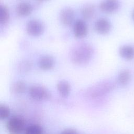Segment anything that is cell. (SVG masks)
<instances>
[{"mask_svg": "<svg viewBox=\"0 0 134 134\" xmlns=\"http://www.w3.org/2000/svg\"><path fill=\"white\" fill-rule=\"evenodd\" d=\"M132 19H133V20L134 21V10H133V12L132 13Z\"/></svg>", "mask_w": 134, "mask_h": 134, "instance_id": "cell-22", "label": "cell"}, {"mask_svg": "<svg viewBox=\"0 0 134 134\" xmlns=\"http://www.w3.org/2000/svg\"><path fill=\"white\" fill-rule=\"evenodd\" d=\"M38 1H39V2H43V1H47V0H37Z\"/></svg>", "mask_w": 134, "mask_h": 134, "instance_id": "cell-23", "label": "cell"}, {"mask_svg": "<svg viewBox=\"0 0 134 134\" xmlns=\"http://www.w3.org/2000/svg\"><path fill=\"white\" fill-rule=\"evenodd\" d=\"M29 94L31 98L37 101L47 100L50 98L51 94L45 87L40 85H33L29 88Z\"/></svg>", "mask_w": 134, "mask_h": 134, "instance_id": "cell-4", "label": "cell"}, {"mask_svg": "<svg viewBox=\"0 0 134 134\" xmlns=\"http://www.w3.org/2000/svg\"><path fill=\"white\" fill-rule=\"evenodd\" d=\"M9 19V11L8 7L1 4L0 5V23L2 25L6 24Z\"/></svg>", "mask_w": 134, "mask_h": 134, "instance_id": "cell-17", "label": "cell"}, {"mask_svg": "<svg viewBox=\"0 0 134 134\" xmlns=\"http://www.w3.org/2000/svg\"><path fill=\"white\" fill-rule=\"evenodd\" d=\"M94 28L98 34L106 35L110 31L111 25L108 19L104 18H100L95 21Z\"/></svg>", "mask_w": 134, "mask_h": 134, "instance_id": "cell-8", "label": "cell"}, {"mask_svg": "<svg viewBox=\"0 0 134 134\" xmlns=\"http://www.w3.org/2000/svg\"><path fill=\"white\" fill-rule=\"evenodd\" d=\"M130 78L131 75L129 70L126 69L122 70L118 74L117 82L120 85L125 86L129 83Z\"/></svg>", "mask_w": 134, "mask_h": 134, "instance_id": "cell-16", "label": "cell"}, {"mask_svg": "<svg viewBox=\"0 0 134 134\" xmlns=\"http://www.w3.org/2000/svg\"><path fill=\"white\" fill-rule=\"evenodd\" d=\"M96 9L92 4H86L81 10V15L84 20H90L93 18L95 14Z\"/></svg>", "mask_w": 134, "mask_h": 134, "instance_id": "cell-14", "label": "cell"}, {"mask_svg": "<svg viewBox=\"0 0 134 134\" xmlns=\"http://www.w3.org/2000/svg\"><path fill=\"white\" fill-rule=\"evenodd\" d=\"M94 49L89 43L80 42L74 45L69 53L70 60L75 65H84L90 61L94 54Z\"/></svg>", "mask_w": 134, "mask_h": 134, "instance_id": "cell-1", "label": "cell"}, {"mask_svg": "<svg viewBox=\"0 0 134 134\" xmlns=\"http://www.w3.org/2000/svg\"><path fill=\"white\" fill-rule=\"evenodd\" d=\"M16 13L20 17H26L29 15L33 10L32 6L27 2H21L16 7Z\"/></svg>", "mask_w": 134, "mask_h": 134, "instance_id": "cell-11", "label": "cell"}, {"mask_svg": "<svg viewBox=\"0 0 134 134\" xmlns=\"http://www.w3.org/2000/svg\"><path fill=\"white\" fill-rule=\"evenodd\" d=\"M88 29L85 21L82 19L76 20L73 26V34L75 38L82 39L86 36Z\"/></svg>", "mask_w": 134, "mask_h": 134, "instance_id": "cell-7", "label": "cell"}, {"mask_svg": "<svg viewBox=\"0 0 134 134\" xmlns=\"http://www.w3.org/2000/svg\"><path fill=\"white\" fill-rule=\"evenodd\" d=\"M10 111L9 108L5 104H1L0 105V119L1 120H5L9 117Z\"/></svg>", "mask_w": 134, "mask_h": 134, "instance_id": "cell-20", "label": "cell"}, {"mask_svg": "<svg viewBox=\"0 0 134 134\" xmlns=\"http://www.w3.org/2000/svg\"><path fill=\"white\" fill-rule=\"evenodd\" d=\"M32 67V62L28 60H24L20 62L18 65V70L20 72L25 73L30 72Z\"/></svg>", "mask_w": 134, "mask_h": 134, "instance_id": "cell-19", "label": "cell"}, {"mask_svg": "<svg viewBox=\"0 0 134 134\" xmlns=\"http://www.w3.org/2000/svg\"><path fill=\"white\" fill-rule=\"evenodd\" d=\"M42 127L36 124H31L26 127L24 133L25 134H43Z\"/></svg>", "mask_w": 134, "mask_h": 134, "instance_id": "cell-18", "label": "cell"}, {"mask_svg": "<svg viewBox=\"0 0 134 134\" xmlns=\"http://www.w3.org/2000/svg\"><path fill=\"white\" fill-rule=\"evenodd\" d=\"M44 30L43 24L39 20L31 19L26 24V30L27 33L32 37H38L41 35Z\"/></svg>", "mask_w": 134, "mask_h": 134, "instance_id": "cell-5", "label": "cell"}, {"mask_svg": "<svg viewBox=\"0 0 134 134\" xmlns=\"http://www.w3.org/2000/svg\"><path fill=\"white\" fill-rule=\"evenodd\" d=\"M55 65V60L51 55H45L40 57L38 60V66L43 71L50 70Z\"/></svg>", "mask_w": 134, "mask_h": 134, "instance_id": "cell-10", "label": "cell"}, {"mask_svg": "<svg viewBox=\"0 0 134 134\" xmlns=\"http://www.w3.org/2000/svg\"><path fill=\"white\" fill-rule=\"evenodd\" d=\"M25 128V120L19 116H12L6 124V129L9 134H20Z\"/></svg>", "mask_w": 134, "mask_h": 134, "instance_id": "cell-3", "label": "cell"}, {"mask_svg": "<svg viewBox=\"0 0 134 134\" xmlns=\"http://www.w3.org/2000/svg\"><path fill=\"white\" fill-rule=\"evenodd\" d=\"M60 134H79L76 130L73 128H67L63 130Z\"/></svg>", "mask_w": 134, "mask_h": 134, "instance_id": "cell-21", "label": "cell"}, {"mask_svg": "<svg viewBox=\"0 0 134 134\" xmlns=\"http://www.w3.org/2000/svg\"><path fill=\"white\" fill-rule=\"evenodd\" d=\"M57 90L60 95L63 97H68L71 92L70 83L65 80H61L57 84Z\"/></svg>", "mask_w": 134, "mask_h": 134, "instance_id": "cell-13", "label": "cell"}, {"mask_svg": "<svg viewBox=\"0 0 134 134\" xmlns=\"http://www.w3.org/2000/svg\"><path fill=\"white\" fill-rule=\"evenodd\" d=\"M119 53L123 59L131 60L134 58V46L129 44L123 45L119 48Z\"/></svg>", "mask_w": 134, "mask_h": 134, "instance_id": "cell-12", "label": "cell"}, {"mask_svg": "<svg viewBox=\"0 0 134 134\" xmlns=\"http://www.w3.org/2000/svg\"><path fill=\"white\" fill-rule=\"evenodd\" d=\"M118 0H103L99 5V9L105 13H112L116 12L119 7Z\"/></svg>", "mask_w": 134, "mask_h": 134, "instance_id": "cell-9", "label": "cell"}, {"mask_svg": "<svg viewBox=\"0 0 134 134\" xmlns=\"http://www.w3.org/2000/svg\"><path fill=\"white\" fill-rule=\"evenodd\" d=\"M115 87V83L113 81L105 80L90 87L87 90L86 93L88 97L96 98L110 93L114 90Z\"/></svg>", "mask_w": 134, "mask_h": 134, "instance_id": "cell-2", "label": "cell"}, {"mask_svg": "<svg viewBox=\"0 0 134 134\" xmlns=\"http://www.w3.org/2000/svg\"><path fill=\"white\" fill-rule=\"evenodd\" d=\"M75 14L73 9L70 7H65L61 9L59 14L60 22L65 26H69L73 23Z\"/></svg>", "mask_w": 134, "mask_h": 134, "instance_id": "cell-6", "label": "cell"}, {"mask_svg": "<svg viewBox=\"0 0 134 134\" xmlns=\"http://www.w3.org/2000/svg\"><path fill=\"white\" fill-rule=\"evenodd\" d=\"M27 89V85L25 82L18 80L14 82L10 86V91L15 94H21Z\"/></svg>", "mask_w": 134, "mask_h": 134, "instance_id": "cell-15", "label": "cell"}]
</instances>
